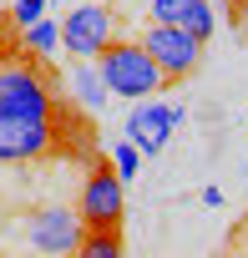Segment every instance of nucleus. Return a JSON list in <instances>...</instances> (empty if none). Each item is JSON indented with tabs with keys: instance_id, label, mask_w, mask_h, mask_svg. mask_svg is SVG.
<instances>
[{
	"instance_id": "nucleus-1",
	"label": "nucleus",
	"mask_w": 248,
	"mask_h": 258,
	"mask_svg": "<svg viewBox=\"0 0 248 258\" xmlns=\"http://www.w3.org/2000/svg\"><path fill=\"white\" fill-rule=\"evenodd\" d=\"M91 61H96V71H101V81H106L111 96H132V101H142V96L167 91V76H162V66L147 56L142 41H121V36H111Z\"/></svg>"
},
{
	"instance_id": "nucleus-2",
	"label": "nucleus",
	"mask_w": 248,
	"mask_h": 258,
	"mask_svg": "<svg viewBox=\"0 0 248 258\" xmlns=\"http://www.w3.org/2000/svg\"><path fill=\"white\" fill-rule=\"evenodd\" d=\"M142 46H147V56L162 66V76H167V86H172V81H188V76L203 66V46H208V41H198V36L182 31L177 21H152L147 36H142Z\"/></svg>"
},
{
	"instance_id": "nucleus-3",
	"label": "nucleus",
	"mask_w": 248,
	"mask_h": 258,
	"mask_svg": "<svg viewBox=\"0 0 248 258\" xmlns=\"http://www.w3.org/2000/svg\"><path fill=\"white\" fill-rule=\"evenodd\" d=\"M0 116H31V121L56 116V96L36 66H21V61L0 66Z\"/></svg>"
},
{
	"instance_id": "nucleus-4",
	"label": "nucleus",
	"mask_w": 248,
	"mask_h": 258,
	"mask_svg": "<svg viewBox=\"0 0 248 258\" xmlns=\"http://www.w3.org/2000/svg\"><path fill=\"white\" fill-rule=\"evenodd\" d=\"M81 223L86 228H121V218H127V182H121V172L111 162H96L81 182Z\"/></svg>"
},
{
	"instance_id": "nucleus-5",
	"label": "nucleus",
	"mask_w": 248,
	"mask_h": 258,
	"mask_svg": "<svg viewBox=\"0 0 248 258\" xmlns=\"http://www.w3.org/2000/svg\"><path fill=\"white\" fill-rule=\"evenodd\" d=\"M111 36H116V16H111V6H96V0H81V6L61 21V51L76 56V61L96 56Z\"/></svg>"
},
{
	"instance_id": "nucleus-6",
	"label": "nucleus",
	"mask_w": 248,
	"mask_h": 258,
	"mask_svg": "<svg viewBox=\"0 0 248 258\" xmlns=\"http://www.w3.org/2000/svg\"><path fill=\"white\" fill-rule=\"evenodd\" d=\"M177 121H182V106L177 101H137L132 106V116H127V142L147 157V152H162L167 147V137L177 132Z\"/></svg>"
},
{
	"instance_id": "nucleus-7",
	"label": "nucleus",
	"mask_w": 248,
	"mask_h": 258,
	"mask_svg": "<svg viewBox=\"0 0 248 258\" xmlns=\"http://www.w3.org/2000/svg\"><path fill=\"white\" fill-rule=\"evenodd\" d=\"M56 147V126L31 116H0V162H36Z\"/></svg>"
},
{
	"instance_id": "nucleus-8",
	"label": "nucleus",
	"mask_w": 248,
	"mask_h": 258,
	"mask_svg": "<svg viewBox=\"0 0 248 258\" xmlns=\"http://www.w3.org/2000/svg\"><path fill=\"white\" fill-rule=\"evenodd\" d=\"M81 233H86V223H81V213H71V208H41V213H31V223H26V238H31V248H41V253H76Z\"/></svg>"
},
{
	"instance_id": "nucleus-9",
	"label": "nucleus",
	"mask_w": 248,
	"mask_h": 258,
	"mask_svg": "<svg viewBox=\"0 0 248 258\" xmlns=\"http://www.w3.org/2000/svg\"><path fill=\"white\" fill-rule=\"evenodd\" d=\"M71 96L86 106V111H101L106 106V81H101V71H96V61L86 56V61H76V71H71Z\"/></svg>"
},
{
	"instance_id": "nucleus-10",
	"label": "nucleus",
	"mask_w": 248,
	"mask_h": 258,
	"mask_svg": "<svg viewBox=\"0 0 248 258\" xmlns=\"http://www.w3.org/2000/svg\"><path fill=\"white\" fill-rule=\"evenodd\" d=\"M76 253L81 258H121V228H86Z\"/></svg>"
},
{
	"instance_id": "nucleus-11",
	"label": "nucleus",
	"mask_w": 248,
	"mask_h": 258,
	"mask_svg": "<svg viewBox=\"0 0 248 258\" xmlns=\"http://www.w3.org/2000/svg\"><path fill=\"white\" fill-rule=\"evenodd\" d=\"M26 51H31V56H56V51H61V26L46 21V16L31 21V26H26Z\"/></svg>"
},
{
	"instance_id": "nucleus-12",
	"label": "nucleus",
	"mask_w": 248,
	"mask_h": 258,
	"mask_svg": "<svg viewBox=\"0 0 248 258\" xmlns=\"http://www.w3.org/2000/svg\"><path fill=\"white\" fill-rule=\"evenodd\" d=\"M177 26H182V31H193L198 41H208V36H213V26H218V16H213L208 0H188L182 16H177Z\"/></svg>"
},
{
	"instance_id": "nucleus-13",
	"label": "nucleus",
	"mask_w": 248,
	"mask_h": 258,
	"mask_svg": "<svg viewBox=\"0 0 248 258\" xmlns=\"http://www.w3.org/2000/svg\"><path fill=\"white\" fill-rule=\"evenodd\" d=\"M111 167L121 172V182H127V177H137V167H142V152H137L127 137H121V142H111Z\"/></svg>"
},
{
	"instance_id": "nucleus-14",
	"label": "nucleus",
	"mask_w": 248,
	"mask_h": 258,
	"mask_svg": "<svg viewBox=\"0 0 248 258\" xmlns=\"http://www.w3.org/2000/svg\"><path fill=\"white\" fill-rule=\"evenodd\" d=\"M11 16H16V26H31V21L46 16V0H16V11H11Z\"/></svg>"
},
{
	"instance_id": "nucleus-15",
	"label": "nucleus",
	"mask_w": 248,
	"mask_h": 258,
	"mask_svg": "<svg viewBox=\"0 0 248 258\" xmlns=\"http://www.w3.org/2000/svg\"><path fill=\"white\" fill-rule=\"evenodd\" d=\"M182 6H188V0H152V11H147V16H152V21H177Z\"/></svg>"
},
{
	"instance_id": "nucleus-16",
	"label": "nucleus",
	"mask_w": 248,
	"mask_h": 258,
	"mask_svg": "<svg viewBox=\"0 0 248 258\" xmlns=\"http://www.w3.org/2000/svg\"><path fill=\"white\" fill-rule=\"evenodd\" d=\"M228 11H233V21H243V11H248V0H228Z\"/></svg>"
},
{
	"instance_id": "nucleus-17",
	"label": "nucleus",
	"mask_w": 248,
	"mask_h": 258,
	"mask_svg": "<svg viewBox=\"0 0 248 258\" xmlns=\"http://www.w3.org/2000/svg\"><path fill=\"white\" fill-rule=\"evenodd\" d=\"M96 6H111V0H96Z\"/></svg>"
}]
</instances>
